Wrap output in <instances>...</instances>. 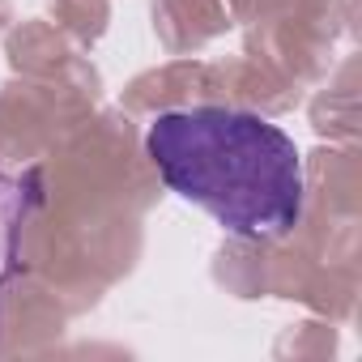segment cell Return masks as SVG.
<instances>
[{
  "mask_svg": "<svg viewBox=\"0 0 362 362\" xmlns=\"http://www.w3.org/2000/svg\"><path fill=\"white\" fill-rule=\"evenodd\" d=\"M145 149L175 197L239 239H281L303 218V153L256 111H162L145 132Z\"/></svg>",
  "mask_w": 362,
  "mask_h": 362,
  "instance_id": "cell-1",
  "label": "cell"
}]
</instances>
